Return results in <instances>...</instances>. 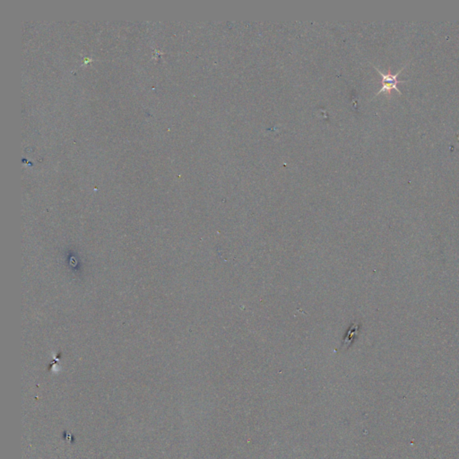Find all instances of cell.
Segmentation results:
<instances>
[{
  "label": "cell",
  "mask_w": 459,
  "mask_h": 459,
  "mask_svg": "<svg viewBox=\"0 0 459 459\" xmlns=\"http://www.w3.org/2000/svg\"><path fill=\"white\" fill-rule=\"evenodd\" d=\"M407 65H405V67L399 70V72L397 74L390 73V71H388L386 74H384L383 72H381L380 70H378V68H376L375 65H373L374 69L378 71V74L381 76L382 78L381 88H380V90L376 94L375 96H377V95L381 94V93H387V94H391V91H392V90H396V91L399 93V95H401L402 93H401L400 90L398 88V84H405V83H408L409 81H408V80H407V81H400V80L398 79V77H399V74L402 72L404 69L407 68Z\"/></svg>",
  "instance_id": "1"
}]
</instances>
